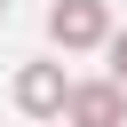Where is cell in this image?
Here are the masks:
<instances>
[{
	"instance_id": "obj_1",
	"label": "cell",
	"mask_w": 127,
	"mask_h": 127,
	"mask_svg": "<svg viewBox=\"0 0 127 127\" xmlns=\"http://www.w3.org/2000/svg\"><path fill=\"white\" fill-rule=\"evenodd\" d=\"M64 127H127V87L119 79H79L64 95Z\"/></svg>"
},
{
	"instance_id": "obj_2",
	"label": "cell",
	"mask_w": 127,
	"mask_h": 127,
	"mask_svg": "<svg viewBox=\"0 0 127 127\" xmlns=\"http://www.w3.org/2000/svg\"><path fill=\"white\" fill-rule=\"evenodd\" d=\"M48 40H56V48H103V40H111L103 0H56V8H48Z\"/></svg>"
},
{
	"instance_id": "obj_3",
	"label": "cell",
	"mask_w": 127,
	"mask_h": 127,
	"mask_svg": "<svg viewBox=\"0 0 127 127\" xmlns=\"http://www.w3.org/2000/svg\"><path fill=\"white\" fill-rule=\"evenodd\" d=\"M64 95H71L64 64H24L16 71V111L24 119H64Z\"/></svg>"
},
{
	"instance_id": "obj_4",
	"label": "cell",
	"mask_w": 127,
	"mask_h": 127,
	"mask_svg": "<svg viewBox=\"0 0 127 127\" xmlns=\"http://www.w3.org/2000/svg\"><path fill=\"white\" fill-rule=\"evenodd\" d=\"M111 79L127 87V32H111Z\"/></svg>"
},
{
	"instance_id": "obj_5",
	"label": "cell",
	"mask_w": 127,
	"mask_h": 127,
	"mask_svg": "<svg viewBox=\"0 0 127 127\" xmlns=\"http://www.w3.org/2000/svg\"><path fill=\"white\" fill-rule=\"evenodd\" d=\"M0 16H8V0H0Z\"/></svg>"
},
{
	"instance_id": "obj_6",
	"label": "cell",
	"mask_w": 127,
	"mask_h": 127,
	"mask_svg": "<svg viewBox=\"0 0 127 127\" xmlns=\"http://www.w3.org/2000/svg\"><path fill=\"white\" fill-rule=\"evenodd\" d=\"M56 127H64V119H56Z\"/></svg>"
}]
</instances>
